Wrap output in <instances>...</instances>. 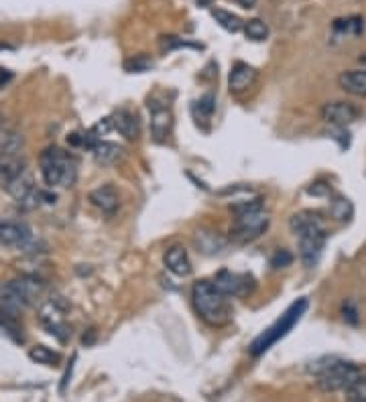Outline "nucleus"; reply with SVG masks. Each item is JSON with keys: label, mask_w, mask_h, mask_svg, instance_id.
<instances>
[{"label": "nucleus", "mask_w": 366, "mask_h": 402, "mask_svg": "<svg viewBox=\"0 0 366 402\" xmlns=\"http://www.w3.org/2000/svg\"><path fill=\"white\" fill-rule=\"evenodd\" d=\"M212 16L216 18V23H218L222 29L230 30V33H238L240 29H244V23L240 21V16L232 15L230 11H224V9H212Z\"/></svg>", "instance_id": "nucleus-25"}, {"label": "nucleus", "mask_w": 366, "mask_h": 402, "mask_svg": "<svg viewBox=\"0 0 366 402\" xmlns=\"http://www.w3.org/2000/svg\"><path fill=\"white\" fill-rule=\"evenodd\" d=\"M352 213H354V206L348 197L336 195L334 199L330 201V216L334 218L336 222H350Z\"/></svg>", "instance_id": "nucleus-22"}, {"label": "nucleus", "mask_w": 366, "mask_h": 402, "mask_svg": "<svg viewBox=\"0 0 366 402\" xmlns=\"http://www.w3.org/2000/svg\"><path fill=\"white\" fill-rule=\"evenodd\" d=\"M161 49L163 51H173V49H182V47H194V49H198L201 45H196V43H189V41H183L179 37H175V35H165V37H161Z\"/></svg>", "instance_id": "nucleus-30"}, {"label": "nucleus", "mask_w": 366, "mask_h": 402, "mask_svg": "<svg viewBox=\"0 0 366 402\" xmlns=\"http://www.w3.org/2000/svg\"><path fill=\"white\" fill-rule=\"evenodd\" d=\"M194 244L198 246L199 250L204 254H218L226 248V240L222 238L218 232L212 230H198L196 236H194Z\"/></svg>", "instance_id": "nucleus-19"}, {"label": "nucleus", "mask_w": 366, "mask_h": 402, "mask_svg": "<svg viewBox=\"0 0 366 402\" xmlns=\"http://www.w3.org/2000/svg\"><path fill=\"white\" fill-rule=\"evenodd\" d=\"M21 149H23V136L13 133V130L0 128V157H2V155L21 152Z\"/></svg>", "instance_id": "nucleus-23"}, {"label": "nucleus", "mask_w": 366, "mask_h": 402, "mask_svg": "<svg viewBox=\"0 0 366 402\" xmlns=\"http://www.w3.org/2000/svg\"><path fill=\"white\" fill-rule=\"evenodd\" d=\"M149 110H151V133L155 136V140H165L167 134L171 133L173 126V114L169 110V106L151 104L149 102Z\"/></svg>", "instance_id": "nucleus-13"}, {"label": "nucleus", "mask_w": 366, "mask_h": 402, "mask_svg": "<svg viewBox=\"0 0 366 402\" xmlns=\"http://www.w3.org/2000/svg\"><path fill=\"white\" fill-rule=\"evenodd\" d=\"M198 108L204 112V116H212L214 110H216V98L212 94H206L204 98H199Z\"/></svg>", "instance_id": "nucleus-34"}, {"label": "nucleus", "mask_w": 366, "mask_h": 402, "mask_svg": "<svg viewBox=\"0 0 366 402\" xmlns=\"http://www.w3.org/2000/svg\"><path fill=\"white\" fill-rule=\"evenodd\" d=\"M236 4H240L243 9H253L257 4V0H234Z\"/></svg>", "instance_id": "nucleus-36"}, {"label": "nucleus", "mask_w": 366, "mask_h": 402, "mask_svg": "<svg viewBox=\"0 0 366 402\" xmlns=\"http://www.w3.org/2000/svg\"><path fill=\"white\" fill-rule=\"evenodd\" d=\"M110 120H112V128L118 130L126 140H135V138H138V134H140V124H138L137 114H133L131 110L122 108V110H118Z\"/></svg>", "instance_id": "nucleus-18"}, {"label": "nucleus", "mask_w": 366, "mask_h": 402, "mask_svg": "<svg viewBox=\"0 0 366 402\" xmlns=\"http://www.w3.org/2000/svg\"><path fill=\"white\" fill-rule=\"evenodd\" d=\"M291 262H293V254H291L289 250H277V252L273 254V258H271V267H273L274 270L291 267Z\"/></svg>", "instance_id": "nucleus-32"}, {"label": "nucleus", "mask_w": 366, "mask_h": 402, "mask_svg": "<svg viewBox=\"0 0 366 402\" xmlns=\"http://www.w3.org/2000/svg\"><path fill=\"white\" fill-rule=\"evenodd\" d=\"M92 152H94V159L98 161L100 164H114L118 163L122 159V147H118V145H114V143H98L94 149H92Z\"/></svg>", "instance_id": "nucleus-21"}, {"label": "nucleus", "mask_w": 366, "mask_h": 402, "mask_svg": "<svg viewBox=\"0 0 366 402\" xmlns=\"http://www.w3.org/2000/svg\"><path fill=\"white\" fill-rule=\"evenodd\" d=\"M63 313H65V305L61 303L60 298H51V301H47L45 305L41 307V311H39L41 323L49 329L51 335L60 337L61 342H65V340H67L65 333H70L67 328H65V321H63Z\"/></svg>", "instance_id": "nucleus-9"}, {"label": "nucleus", "mask_w": 366, "mask_h": 402, "mask_svg": "<svg viewBox=\"0 0 366 402\" xmlns=\"http://www.w3.org/2000/svg\"><path fill=\"white\" fill-rule=\"evenodd\" d=\"M362 376L360 368L350 362H332L318 372V388L323 392H338L352 386Z\"/></svg>", "instance_id": "nucleus-4"}, {"label": "nucleus", "mask_w": 366, "mask_h": 402, "mask_svg": "<svg viewBox=\"0 0 366 402\" xmlns=\"http://www.w3.org/2000/svg\"><path fill=\"white\" fill-rule=\"evenodd\" d=\"M336 30H344V33H352V35H360L365 29V21L360 16H350L346 21H336Z\"/></svg>", "instance_id": "nucleus-28"}, {"label": "nucleus", "mask_w": 366, "mask_h": 402, "mask_svg": "<svg viewBox=\"0 0 366 402\" xmlns=\"http://www.w3.org/2000/svg\"><path fill=\"white\" fill-rule=\"evenodd\" d=\"M307 194L316 195V197H326V195L332 194V187L328 183H314L311 187H307Z\"/></svg>", "instance_id": "nucleus-35"}, {"label": "nucleus", "mask_w": 366, "mask_h": 402, "mask_svg": "<svg viewBox=\"0 0 366 402\" xmlns=\"http://www.w3.org/2000/svg\"><path fill=\"white\" fill-rule=\"evenodd\" d=\"M35 187H37V185H35V179H33V173H30L29 169H27V171H23V173H21V175H18L16 179H13L9 185H4L6 194L11 195L16 203H18L21 199H25V197H27V195H29Z\"/></svg>", "instance_id": "nucleus-20"}, {"label": "nucleus", "mask_w": 366, "mask_h": 402, "mask_svg": "<svg viewBox=\"0 0 366 402\" xmlns=\"http://www.w3.org/2000/svg\"><path fill=\"white\" fill-rule=\"evenodd\" d=\"M151 67L152 60L151 57H147V55H135V57L124 61V69L131 72V74H143V72H147V69H151Z\"/></svg>", "instance_id": "nucleus-27"}, {"label": "nucleus", "mask_w": 366, "mask_h": 402, "mask_svg": "<svg viewBox=\"0 0 366 402\" xmlns=\"http://www.w3.org/2000/svg\"><path fill=\"white\" fill-rule=\"evenodd\" d=\"M299 238V258L304 262V267L314 268L320 260L321 252H323V246H326V240H328V232L326 228L323 230H311V232H305Z\"/></svg>", "instance_id": "nucleus-8"}, {"label": "nucleus", "mask_w": 366, "mask_h": 402, "mask_svg": "<svg viewBox=\"0 0 366 402\" xmlns=\"http://www.w3.org/2000/svg\"><path fill=\"white\" fill-rule=\"evenodd\" d=\"M269 222H271V218L262 208L238 213L234 218V223H232L230 238L240 242V244L253 242V240L259 238L260 234H265V230L269 228Z\"/></svg>", "instance_id": "nucleus-5"}, {"label": "nucleus", "mask_w": 366, "mask_h": 402, "mask_svg": "<svg viewBox=\"0 0 366 402\" xmlns=\"http://www.w3.org/2000/svg\"><path fill=\"white\" fill-rule=\"evenodd\" d=\"M165 267H167L169 272H173L175 277H189L192 274V260L187 256V250L183 246H171L165 256Z\"/></svg>", "instance_id": "nucleus-15"}, {"label": "nucleus", "mask_w": 366, "mask_h": 402, "mask_svg": "<svg viewBox=\"0 0 366 402\" xmlns=\"http://www.w3.org/2000/svg\"><path fill=\"white\" fill-rule=\"evenodd\" d=\"M33 242L29 225L21 222H0V244L11 248H29Z\"/></svg>", "instance_id": "nucleus-10"}, {"label": "nucleus", "mask_w": 366, "mask_h": 402, "mask_svg": "<svg viewBox=\"0 0 366 402\" xmlns=\"http://www.w3.org/2000/svg\"><path fill=\"white\" fill-rule=\"evenodd\" d=\"M29 357L35 364H43V366H57L61 362V356L57 352H53L47 345H35L29 350Z\"/></svg>", "instance_id": "nucleus-24"}, {"label": "nucleus", "mask_w": 366, "mask_h": 402, "mask_svg": "<svg viewBox=\"0 0 366 402\" xmlns=\"http://www.w3.org/2000/svg\"><path fill=\"white\" fill-rule=\"evenodd\" d=\"M307 305H309L307 298H297L289 309L274 321L271 328L265 329L259 337L250 343L248 352H250L253 356H260V354H265L267 350H271L274 343L281 342V340L289 333L291 329L299 323V319H301L305 315V311H307Z\"/></svg>", "instance_id": "nucleus-3"}, {"label": "nucleus", "mask_w": 366, "mask_h": 402, "mask_svg": "<svg viewBox=\"0 0 366 402\" xmlns=\"http://www.w3.org/2000/svg\"><path fill=\"white\" fill-rule=\"evenodd\" d=\"M262 208V199L257 197V199H240V201H236V203H232L230 206V211L234 213V216H238V213H244V211H253V209H259Z\"/></svg>", "instance_id": "nucleus-31"}, {"label": "nucleus", "mask_w": 366, "mask_h": 402, "mask_svg": "<svg viewBox=\"0 0 366 402\" xmlns=\"http://www.w3.org/2000/svg\"><path fill=\"white\" fill-rule=\"evenodd\" d=\"M358 63H360L362 67H366V53H362V55L358 57Z\"/></svg>", "instance_id": "nucleus-37"}, {"label": "nucleus", "mask_w": 366, "mask_h": 402, "mask_svg": "<svg viewBox=\"0 0 366 402\" xmlns=\"http://www.w3.org/2000/svg\"><path fill=\"white\" fill-rule=\"evenodd\" d=\"M346 396L350 402H366V378H358L352 386L346 388Z\"/></svg>", "instance_id": "nucleus-29"}, {"label": "nucleus", "mask_w": 366, "mask_h": 402, "mask_svg": "<svg viewBox=\"0 0 366 402\" xmlns=\"http://www.w3.org/2000/svg\"><path fill=\"white\" fill-rule=\"evenodd\" d=\"M23 171H27V159L15 152V155H2L0 157V185H9L13 179H16Z\"/></svg>", "instance_id": "nucleus-17"}, {"label": "nucleus", "mask_w": 366, "mask_h": 402, "mask_svg": "<svg viewBox=\"0 0 366 402\" xmlns=\"http://www.w3.org/2000/svg\"><path fill=\"white\" fill-rule=\"evenodd\" d=\"M289 228L295 236H301V234L311 232V230H323V228H326V222H323L320 211L305 209V211H299V213L291 216Z\"/></svg>", "instance_id": "nucleus-14"}, {"label": "nucleus", "mask_w": 366, "mask_h": 402, "mask_svg": "<svg viewBox=\"0 0 366 402\" xmlns=\"http://www.w3.org/2000/svg\"><path fill=\"white\" fill-rule=\"evenodd\" d=\"M338 86L356 98H366V67L350 69L338 75Z\"/></svg>", "instance_id": "nucleus-16"}, {"label": "nucleus", "mask_w": 366, "mask_h": 402, "mask_svg": "<svg viewBox=\"0 0 366 402\" xmlns=\"http://www.w3.org/2000/svg\"><path fill=\"white\" fill-rule=\"evenodd\" d=\"M244 35L253 41H265L269 37V27L260 18H250L248 23H244Z\"/></svg>", "instance_id": "nucleus-26"}, {"label": "nucleus", "mask_w": 366, "mask_h": 402, "mask_svg": "<svg viewBox=\"0 0 366 402\" xmlns=\"http://www.w3.org/2000/svg\"><path fill=\"white\" fill-rule=\"evenodd\" d=\"M88 199H90V203L94 208H98L106 216H114L118 211V208H121V195L116 191V187L110 185V183L92 189Z\"/></svg>", "instance_id": "nucleus-11"}, {"label": "nucleus", "mask_w": 366, "mask_h": 402, "mask_svg": "<svg viewBox=\"0 0 366 402\" xmlns=\"http://www.w3.org/2000/svg\"><path fill=\"white\" fill-rule=\"evenodd\" d=\"M342 315H344V321L350 323V325H358V307L352 303V301H346L342 305Z\"/></svg>", "instance_id": "nucleus-33"}, {"label": "nucleus", "mask_w": 366, "mask_h": 402, "mask_svg": "<svg viewBox=\"0 0 366 402\" xmlns=\"http://www.w3.org/2000/svg\"><path fill=\"white\" fill-rule=\"evenodd\" d=\"M212 284L226 297H243L255 289V281L248 274H236L230 270H220L214 277Z\"/></svg>", "instance_id": "nucleus-7"}, {"label": "nucleus", "mask_w": 366, "mask_h": 402, "mask_svg": "<svg viewBox=\"0 0 366 402\" xmlns=\"http://www.w3.org/2000/svg\"><path fill=\"white\" fill-rule=\"evenodd\" d=\"M41 175L49 187H72L77 177L76 159L60 147H49L39 157Z\"/></svg>", "instance_id": "nucleus-2"}, {"label": "nucleus", "mask_w": 366, "mask_h": 402, "mask_svg": "<svg viewBox=\"0 0 366 402\" xmlns=\"http://www.w3.org/2000/svg\"><path fill=\"white\" fill-rule=\"evenodd\" d=\"M320 114L323 122L338 126V128H346L348 124L360 118V108L348 100H334V102L321 106Z\"/></svg>", "instance_id": "nucleus-6"}, {"label": "nucleus", "mask_w": 366, "mask_h": 402, "mask_svg": "<svg viewBox=\"0 0 366 402\" xmlns=\"http://www.w3.org/2000/svg\"><path fill=\"white\" fill-rule=\"evenodd\" d=\"M257 77H259V72H257L253 65L243 63V61L234 63L232 69H230V77H228L230 91H232V94H243V91H246L248 88L255 86Z\"/></svg>", "instance_id": "nucleus-12"}, {"label": "nucleus", "mask_w": 366, "mask_h": 402, "mask_svg": "<svg viewBox=\"0 0 366 402\" xmlns=\"http://www.w3.org/2000/svg\"><path fill=\"white\" fill-rule=\"evenodd\" d=\"M198 4H201V6H208V4H212V0H196Z\"/></svg>", "instance_id": "nucleus-38"}, {"label": "nucleus", "mask_w": 366, "mask_h": 402, "mask_svg": "<svg viewBox=\"0 0 366 402\" xmlns=\"http://www.w3.org/2000/svg\"><path fill=\"white\" fill-rule=\"evenodd\" d=\"M192 298H194V307L198 315L208 325L220 328L230 321L232 309H230L228 297L222 295L210 281H199L194 284Z\"/></svg>", "instance_id": "nucleus-1"}]
</instances>
